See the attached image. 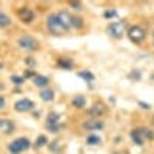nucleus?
Listing matches in <instances>:
<instances>
[{"label":"nucleus","mask_w":154,"mask_h":154,"mask_svg":"<svg viewBox=\"0 0 154 154\" xmlns=\"http://www.w3.org/2000/svg\"><path fill=\"white\" fill-rule=\"evenodd\" d=\"M71 103H72L74 108L80 109V108H83V106L86 105V99H85L83 96H74L72 100H71Z\"/></svg>","instance_id":"nucleus-14"},{"label":"nucleus","mask_w":154,"mask_h":154,"mask_svg":"<svg viewBox=\"0 0 154 154\" xmlns=\"http://www.w3.org/2000/svg\"><path fill=\"white\" fill-rule=\"evenodd\" d=\"M152 80H154V74H152Z\"/></svg>","instance_id":"nucleus-33"},{"label":"nucleus","mask_w":154,"mask_h":154,"mask_svg":"<svg viewBox=\"0 0 154 154\" xmlns=\"http://www.w3.org/2000/svg\"><path fill=\"white\" fill-rule=\"evenodd\" d=\"M14 142L19 145V148L22 149V152L31 148V142H29V139H28V137H19V139L14 140Z\"/></svg>","instance_id":"nucleus-13"},{"label":"nucleus","mask_w":154,"mask_h":154,"mask_svg":"<svg viewBox=\"0 0 154 154\" xmlns=\"http://www.w3.org/2000/svg\"><path fill=\"white\" fill-rule=\"evenodd\" d=\"M79 75L82 77V79L88 80V82H93V80H94V74H93L91 71H80Z\"/></svg>","instance_id":"nucleus-22"},{"label":"nucleus","mask_w":154,"mask_h":154,"mask_svg":"<svg viewBox=\"0 0 154 154\" xmlns=\"http://www.w3.org/2000/svg\"><path fill=\"white\" fill-rule=\"evenodd\" d=\"M17 16L20 19V22L23 23H32L34 19H35V14H34V11L28 6H25V8H20L19 12H17Z\"/></svg>","instance_id":"nucleus-5"},{"label":"nucleus","mask_w":154,"mask_h":154,"mask_svg":"<svg viewBox=\"0 0 154 154\" xmlns=\"http://www.w3.org/2000/svg\"><path fill=\"white\" fill-rule=\"evenodd\" d=\"M59 65H60L62 68H65V69H71V68L74 66V63L71 62V59H66V57H62V59L59 60Z\"/></svg>","instance_id":"nucleus-19"},{"label":"nucleus","mask_w":154,"mask_h":154,"mask_svg":"<svg viewBox=\"0 0 154 154\" xmlns=\"http://www.w3.org/2000/svg\"><path fill=\"white\" fill-rule=\"evenodd\" d=\"M14 123H12L9 119H0V133L2 134H11L12 131H14Z\"/></svg>","instance_id":"nucleus-8"},{"label":"nucleus","mask_w":154,"mask_h":154,"mask_svg":"<svg viewBox=\"0 0 154 154\" xmlns=\"http://www.w3.org/2000/svg\"><path fill=\"white\" fill-rule=\"evenodd\" d=\"M11 82L14 83L16 86H22L25 83V79H23V77H20V75H11Z\"/></svg>","instance_id":"nucleus-24"},{"label":"nucleus","mask_w":154,"mask_h":154,"mask_svg":"<svg viewBox=\"0 0 154 154\" xmlns=\"http://www.w3.org/2000/svg\"><path fill=\"white\" fill-rule=\"evenodd\" d=\"M139 133L142 134V137H143V139H145V137H148V139H154V134H152V131L146 130V128H140V130H139Z\"/></svg>","instance_id":"nucleus-25"},{"label":"nucleus","mask_w":154,"mask_h":154,"mask_svg":"<svg viewBox=\"0 0 154 154\" xmlns=\"http://www.w3.org/2000/svg\"><path fill=\"white\" fill-rule=\"evenodd\" d=\"M103 126L105 125H103V122H102L100 119H91V120H86L83 123V128H85L86 131H99Z\"/></svg>","instance_id":"nucleus-7"},{"label":"nucleus","mask_w":154,"mask_h":154,"mask_svg":"<svg viewBox=\"0 0 154 154\" xmlns=\"http://www.w3.org/2000/svg\"><path fill=\"white\" fill-rule=\"evenodd\" d=\"M11 23H12L11 17L8 14H5L3 11H0V28H6V26H9Z\"/></svg>","instance_id":"nucleus-16"},{"label":"nucleus","mask_w":154,"mask_h":154,"mask_svg":"<svg viewBox=\"0 0 154 154\" xmlns=\"http://www.w3.org/2000/svg\"><path fill=\"white\" fill-rule=\"evenodd\" d=\"M5 105H6V100H5V96H2V94H0V111H2V109L5 108Z\"/></svg>","instance_id":"nucleus-29"},{"label":"nucleus","mask_w":154,"mask_h":154,"mask_svg":"<svg viewBox=\"0 0 154 154\" xmlns=\"http://www.w3.org/2000/svg\"><path fill=\"white\" fill-rule=\"evenodd\" d=\"M57 16H59V19L62 20V23L65 25L66 28H71V20H72V16L69 14L68 11H60V12H57Z\"/></svg>","instance_id":"nucleus-10"},{"label":"nucleus","mask_w":154,"mask_h":154,"mask_svg":"<svg viewBox=\"0 0 154 154\" xmlns=\"http://www.w3.org/2000/svg\"><path fill=\"white\" fill-rule=\"evenodd\" d=\"M69 5H71V8H74L75 11H82V9H83V5H82L80 2H71Z\"/></svg>","instance_id":"nucleus-28"},{"label":"nucleus","mask_w":154,"mask_h":154,"mask_svg":"<svg viewBox=\"0 0 154 154\" xmlns=\"http://www.w3.org/2000/svg\"><path fill=\"white\" fill-rule=\"evenodd\" d=\"M46 130H49L51 133H57L60 130V123H56V125H48L46 123Z\"/></svg>","instance_id":"nucleus-26"},{"label":"nucleus","mask_w":154,"mask_h":154,"mask_svg":"<svg viewBox=\"0 0 154 154\" xmlns=\"http://www.w3.org/2000/svg\"><path fill=\"white\" fill-rule=\"evenodd\" d=\"M152 125H154V120H152Z\"/></svg>","instance_id":"nucleus-34"},{"label":"nucleus","mask_w":154,"mask_h":154,"mask_svg":"<svg viewBox=\"0 0 154 154\" xmlns=\"http://www.w3.org/2000/svg\"><path fill=\"white\" fill-rule=\"evenodd\" d=\"M38 96H40V99L43 102H53L54 100V91H53V89H49V88H43Z\"/></svg>","instance_id":"nucleus-12"},{"label":"nucleus","mask_w":154,"mask_h":154,"mask_svg":"<svg viewBox=\"0 0 154 154\" xmlns=\"http://www.w3.org/2000/svg\"><path fill=\"white\" fill-rule=\"evenodd\" d=\"M106 19H111V17H116V16H117V11H116V9H108V11H105V14H103Z\"/></svg>","instance_id":"nucleus-27"},{"label":"nucleus","mask_w":154,"mask_h":154,"mask_svg":"<svg viewBox=\"0 0 154 154\" xmlns=\"http://www.w3.org/2000/svg\"><path fill=\"white\" fill-rule=\"evenodd\" d=\"M0 68H2V65H0Z\"/></svg>","instance_id":"nucleus-35"},{"label":"nucleus","mask_w":154,"mask_h":154,"mask_svg":"<svg viewBox=\"0 0 154 154\" xmlns=\"http://www.w3.org/2000/svg\"><path fill=\"white\" fill-rule=\"evenodd\" d=\"M106 32L109 37L112 38H120L123 37V34L126 32V22L120 20V22H111L106 26Z\"/></svg>","instance_id":"nucleus-2"},{"label":"nucleus","mask_w":154,"mask_h":154,"mask_svg":"<svg viewBox=\"0 0 154 154\" xmlns=\"http://www.w3.org/2000/svg\"><path fill=\"white\" fill-rule=\"evenodd\" d=\"M105 111H106V108H105V105H102V103H96V105H93L91 108L88 109V112L91 114L94 119H99L100 116H103Z\"/></svg>","instance_id":"nucleus-9"},{"label":"nucleus","mask_w":154,"mask_h":154,"mask_svg":"<svg viewBox=\"0 0 154 154\" xmlns=\"http://www.w3.org/2000/svg\"><path fill=\"white\" fill-rule=\"evenodd\" d=\"M32 82H34V85L35 86H38V88H46L48 86V83H49V79L46 75H40V74H37L34 79H32Z\"/></svg>","instance_id":"nucleus-11"},{"label":"nucleus","mask_w":154,"mask_h":154,"mask_svg":"<svg viewBox=\"0 0 154 154\" xmlns=\"http://www.w3.org/2000/svg\"><path fill=\"white\" fill-rule=\"evenodd\" d=\"M152 46H154V29H152Z\"/></svg>","instance_id":"nucleus-32"},{"label":"nucleus","mask_w":154,"mask_h":154,"mask_svg":"<svg viewBox=\"0 0 154 154\" xmlns=\"http://www.w3.org/2000/svg\"><path fill=\"white\" fill-rule=\"evenodd\" d=\"M26 77H32V79H34V77H35V72H32L31 69H26V72H25V79H26Z\"/></svg>","instance_id":"nucleus-30"},{"label":"nucleus","mask_w":154,"mask_h":154,"mask_svg":"<svg viewBox=\"0 0 154 154\" xmlns=\"http://www.w3.org/2000/svg\"><path fill=\"white\" fill-rule=\"evenodd\" d=\"M83 19L82 17H72V20H71V28H74V29H82L83 28Z\"/></svg>","instance_id":"nucleus-18"},{"label":"nucleus","mask_w":154,"mask_h":154,"mask_svg":"<svg viewBox=\"0 0 154 154\" xmlns=\"http://www.w3.org/2000/svg\"><path fill=\"white\" fill-rule=\"evenodd\" d=\"M46 28L54 35H62V34H66L69 31V28H66L65 25L62 23V20L59 19L57 12H53V14H49L46 17Z\"/></svg>","instance_id":"nucleus-1"},{"label":"nucleus","mask_w":154,"mask_h":154,"mask_svg":"<svg viewBox=\"0 0 154 154\" xmlns=\"http://www.w3.org/2000/svg\"><path fill=\"white\" fill-rule=\"evenodd\" d=\"M17 43H19V46H20L22 49H25V51H37V49H38V42L35 40L32 35H28V34L19 37Z\"/></svg>","instance_id":"nucleus-4"},{"label":"nucleus","mask_w":154,"mask_h":154,"mask_svg":"<svg viewBox=\"0 0 154 154\" xmlns=\"http://www.w3.org/2000/svg\"><path fill=\"white\" fill-rule=\"evenodd\" d=\"M100 142H102V139L97 136V134H88L86 136V143L88 145H91V146H96V145H100Z\"/></svg>","instance_id":"nucleus-15"},{"label":"nucleus","mask_w":154,"mask_h":154,"mask_svg":"<svg viewBox=\"0 0 154 154\" xmlns=\"http://www.w3.org/2000/svg\"><path fill=\"white\" fill-rule=\"evenodd\" d=\"M60 120V114L57 112H49L48 114V125H56Z\"/></svg>","instance_id":"nucleus-20"},{"label":"nucleus","mask_w":154,"mask_h":154,"mask_svg":"<svg viewBox=\"0 0 154 154\" xmlns=\"http://www.w3.org/2000/svg\"><path fill=\"white\" fill-rule=\"evenodd\" d=\"M131 139H133V142H134L136 145H139V146L143 145V137H142V134L139 133V130L131 131Z\"/></svg>","instance_id":"nucleus-17"},{"label":"nucleus","mask_w":154,"mask_h":154,"mask_svg":"<svg viewBox=\"0 0 154 154\" xmlns=\"http://www.w3.org/2000/svg\"><path fill=\"white\" fill-rule=\"evenodd\" d=\"M45 145H48V139H46V136L40 134V136L35 139V148H42Z\"/></svg>","instance_id":"nucleus-21"},{"label":"nucleus","mask_w":154,"mask_h":154,"mask_svg":"<svg viewBox=\"0 0 154 154\" xmlns=\"http://www.w3.org/2000/svg\"><path fill=\"white\" fill-rule=\"evenodd\" d=\"M126 34H128V37H130V40L136 45H140L146 37V31L140 26V25H133V26H130L128 31H126Z\"/></svg>","instance_id":"nucleus-3"},{"label":"nucleus","mask_w":154,"mask_h":154,"mask_svg":"<svg viewBox=\"0 0 154 154\" xmlns=\"http://www.w3.org/2000/svg\"><path fill=\"white\" fill-rule=\"evenodd\" d=\"M8 151H9L11 154H20V152H22V149L19 148V145H17L16 142H11V143L8 145Z\"/></svg>","instance_id":"nucleus-23"},{"label":"nucleus","mask_w":154,"mask_h":154,"mask_svg":"<svg viewBox=\"0 0 154 154\" xmlns=\"http://www.w3.org/2000/svg\"><path fill=\"white\" fill-rule=\"evenodd\" d=\"M32 108H34V103L29 99H20L14 103V109L17 112H26V111H31Z\"/></svg>","instance_id":"nucleus-6"},{"label":"nucleus","mask_w":154,"mask_h":154,"mask_svg":"<svg viewBox=\"0 0 154 154\" xmlns=\"http://www.w3.org/2000/svg\"><path fill=\"white\" fill-rule=\"evenodd\" d=\"M139 105H140V106H143V109H148V108H149V105L143 103V102H139Z\"/></svg>","instance_id":"nucleus-31"}]
</instances>
